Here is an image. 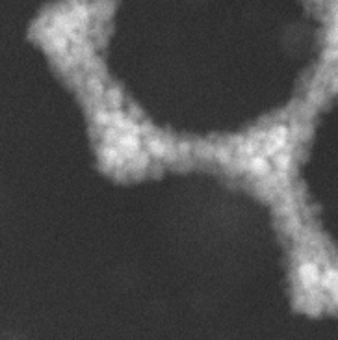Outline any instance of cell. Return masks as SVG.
<instances>
[{
	"label": "cell",
	"instance_id": "cell-7",
	"mask_svg": "<svg viewBox=\"0 0 338 340\" xmlns=\"http://www.w3.org/2000/svg\"><path fill=\"white\" fill-rule=\"evenodd\" d=\"M214 156L218 158V160L221 162V166H227V164H230L232 162V149L230 147H216V153H214Z\"/></svg>",
	"mask_w": 338,
	"mask_h": 340
},
{
	"label": "cell",
	"instance_id": "cell-4",
	"mask_svg": "<svg viewBox=\"0 0 338 340\" xmlns=\"http://www.w3.org/2000/svg\"><path fill=\"white\" fill-rule=\"evenodd\" d=\"M282 229L286 234L290 236H294L297 232H301L303 230V220H301V216L297 212H294L292 216H288L286 220H284V225H282Z\"/></svg>",
	"mask_w": 338,
	"mask_h": 340
},
{
	"label": "cell",
	"instance_id": "cell-6",
	"mask_svg": "<svg viewBox=\"0 0 338 340\" xmlns=\"http://www.w3.org/2000/svg\"><path fill=\"white\" fill-rule=\"evenodd\" d=\"M149 151H151L152 156H156V158H162V156H166L168 153V145L162 143V140H151L149 142Z\"/></svg>",
	"mask_w": 338,
	"mask_h": 340
},
{
	"label": "cell",
	"instance_id": "cell-10",
	"mask_svg": "<svg viewBox=\"0 0 338 340\" xmlns=\"http://www.w3.org/2000/svg\"><path fill=\"white\" fill-rule=\"evenodd\" d=\"M178 151H180V154H182V156H188V154H190V151H192V145L186 143V142H184V143H178Z\"/></svg>",
	"mask_w": 338,
	"mask_h": 340
},
{
	"label": "cell",
	"instance_id": "cell-3",
	"mask_svg": "<svg viewBox=\"0 0 338 340\" xmlns=\"http://www.w3.org/2000/svg\"><path fill=\"white\" fill-rule=\"evenodd\" d=\"M249 171L254 177H266L271 173V164L268 162V156L264 154H254L253 158H249Z\"/></svg>",
	"mask_w": 338,
	"mask_h": 340
},
{
	"label": "cell",
	"instance_id": "cell-5",
	"mask_svg": "<svg viewBox=\"0 0 338 340\" xmlns=\"http://www.w3.org/2000/svg\"><path fill=\"white\" fill-rule=\"evenodd\" d=\"M292 153L286 151V149H282L279 153L273 156V166H275V170H281V171H290L292 168Z\"/></svg>",
	"mask_w": 338,
	"mask_h": 340
},
{
	"label": "cell",
	"instance_id": "cell-9",
	"mask_svg": "<svg viewBox=\"0 0 338 340\" xmlns=\"http://www.w3.org/2000/svg\"><path fill=\"white\" fill-rule=\"evenodd\" d=\"M108 97H110V101H112V104H113V106H117L119 101H121V93H119V91H115V89H112L110 93H108Z\"/></svg>",
	"mask_w": 338,
	"mask_h": 340
},
{
	"label": "cell",
	"instance_id": "cell-1",
	"mask_svg": "<svg viewBox=\"0 0 338 340\" xmlns=\"http://www.w3.org/2000/svg\"><path fill=\"white\" fill-rule=\"evenodd\" d=\"M288 140H290V128L284 125H275L268 130V138L262 143V154L268 158H273L275 154L286 149Z\"/></svg>",
	"mask_w": 338,
	"mask_h": 340
},
{
	"label": "cell",
	"instance_id": "cell-8",
	"mask_svg": "<svg viewBox=\"0 0 338 340\" xmlns=\"http://www.w3.org/2000/svg\"><path fill=\"white\" fill-rule=\"evenodd\" d=\"M112 123V113H106V112H97L95 113V125L97 127H108Z\"/></svg>",
	"mask_w": 338,
	"mask_h": 340
},
{
	"label": "cell",
	"instance_id": "cell-2",
	"mask_svg": "<svg viewBox=\"0 0 338 340\" xmlns=\"http://www.w3.org/2000/svg\"><path fill=\"white\" fill-rule=\"evenodd\" d=\"M297 275H299V281H301V288L307 292L309 288L316 286L320 283V277H321V270H320V264L314 262V260H307V262H301L299 264V270H297Z\"/></svg>",
	"mask_w": 338,
	"mask_h": 340
}]
</instances>
